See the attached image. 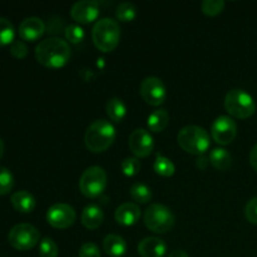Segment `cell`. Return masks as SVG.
<instances>
[{
  "instance_id": "6da1fadb",
  "label": "cell",
  "mask_w": 257,
  "mask_h": 257,
  "mask_svg": "<svg viewBox=\"0 0 257 257\" xmlns=\"http://www.w3.org/2000/svg\"><path fill=\"white\" fill-rule=\"evenodd\" d=\"M35 58L45 68L58 69L64 67L70 58V47L62 38H48L35 48Z\"/></svg>"
},
{
  "instance_id": "7a4b0ae2",
  "label": "cell",
  "mask_w": 257,
  "mask_h": 257,
  "mask_svg": "<svg viewBox=\"0 0 257 257\" xmlns=\"http://www.w3.org/2000/svg\"><path fill=\"white\" fill-rule=\"evenodd\" d=\"M115 140V128L108 120L95 119L90 123L84 135L85 147L93 153H102L113 145Z\"/></svg>"
},
{
  "instance_id": "3957f363",
  "label": "cell",
  "mask_w": 257,
  "mask_h": 257,
  "mask_svg": "<svg viewBox=\"0 0 257 257\" xmlns=\"http://www.w3.org/2000/svg\"><path fill=\"white\" fill-rule=\"evenodd\" d=\"M92 39L95 47L103 53H109L118 47L120 40V27L117 20L103 18L92 29Z\"/></svg>"
},
{
  "instance_id": "277c9868",
  "label": "cell",
  "mask_w": 257,
  "mask_h": 257,
  "mask_svg": "<svg viewBox=\"0 0 257 257\" xmlns=\"http://www.w3.org/2000/svg\"><path fill=\"white\" fill-rule=\"evenodd\" d=\"M178 146L185 152L195 156H203L210 148V135L200 125H186L177 135Z\"/></svg>"
},
{
  "instance_id": "5b68a950",
  "label": "cell",
  "mask_w": 257,
  "mask_h": 257,
  "mask_svg": "<svg viewBox=\"0 0 257 257\" xmlns=\"http://www.w3.org/2000/svg\"><path fill=\"white\" fill-rule=\"evenodd\" d=\"M223 104L228 114L238 119H247L256 112V103L252 95L240 88L228 90Z\"/></svg>"
},
{
  "instance_id": "8992f818",
  "label": "cell",
  "mask_w": 257,
  "mask_h": 257,
  "mask_svg": "<svg viewBox=\"0 0 257 257\" xmlns=\"http://www.w3.org/2000/svg\"><path fill=\"white\" fill-rule=\"evenodd\" d=\"M145 225L156 233H166L172 230L175 216L172 211L161 203H152L145 212Z\"/></svg>"
},
{
  "instance_id": "52a82bcc",
  "label": "cell",
  "mask_w": 257,
  "mask_h": 257,
  "mask_svg": "<svg viewBox=\"0 0 257 257\" xmlns=\"http://www.w3.org/2000/svg\"><path fill=\"white\" fill-rule=\"evenodd\" d=\"M107 187V173L99 166L88 167L79 180L80 192L88 198H97Z\"/></svg>"
},
{
  "instance_id": "ba28073f",
  "label": "cell",
  "mask_w": 257,
  "mask_h": 257,
  "mask_svg": "<svg viewBox=\"0 0 257 257\" xmlns=\"http://www.w3.org/2000/svg\"><path fill=\"white\" fill-rule=\"evenodd\" d=\"M39 240V231L30 223H19V225L14 226L8 235V241H9L10 245L15 250L19 251L32 250L33 247L38 245Z\"/></svg>"
},
{
  "instance_id": "9c48e42d",
  "label": "cell",
  "mask_w": 257,
  "mask_h": 257,
  "mask_svg": "<svg viewBox=\"0 0 257 257\" xmlns=\"http://www.w3.org/2000/svg\"><path fill=\"white\" fill-rule=\"evenodd\" d=\"M141 97L147 104L158 107L163 104L167 98V89L162 80L157 77H147L140 85Z\"/></svg>"
},
{
  "instance_id": "30bf717a",
  "label": "cell",
  "mask_w": 257,
  "mask_h": 257,
  "mask_svg": "<svg viewBox=\"0 0 257 257\" xmlns=\"http://www.w3.org/2000/svg\"><path fill=\"white\" fill-rule=\"evenodd\" d=\"M213 141L221 146H227L235 141L237 136V124L230 115H220L211 127Z\"/></svg>"
},
{
  "instance_id": "8fae6325",
  "label": "cell",
  "mask_w": 257,
  "mask_h": 257,
  "mask_svg": "<svg viewBox=\"0 0 257 257\" xmlns=\"http://www.w3.org/2000/svg\"><path fill=\"white\" fill-rule=\"evenodd\" d=\"M77 213L72 206L67 203H55L50 206L47 212V221L52 227L64 230L75 222Z\"/></svg>"
},
{
  "instance_id": "7c38bea8",
  "label": "cell",
  "mask_w": 257,
  "mask_h": 257,
  "mask_svg": "<svg viewBox=\"0 0 257 257\" xmlns=\"http://www.w3.org/2000/svg\"><path fill=\"white\" fill-rule=\"evenodd\" d=\"M128 146H130L131 152L136 157L146 158L152 153L153 148H155V142L148 131L143 130V128H137L130 135Z\"/></svg>"
},
{
  "instance_id": "4fadbf2b",
  "label": "cell",
  "mask_w": 257,
  "mask_h": 257,
  "mask_svg": "<svg viewBox=\"0 0 257 257\" xmlns=\"http://www.w3.org/2000/svg\"><path fill=\"white\" fill-rule=\"evenodd\" d=\"M70 15L79 24L94 22L99 15V5L93 0H82L75 3L70 9Z\"/></svg>"
},
{
  "instance_id": "5bb4252c",
  "label": "cell",
  "mask_w": 257,
  "mask_h": 257,
  "mask_svg": "<svg viewBox=\"0 0 257 257\" xmlns=\"http://www.w3.org/2000/svg\"><path fill=\"white\" fill-rule=\"evenodd\" d=\"M45 33V24L40 18L30 17L23 20L19 25V35L23 40L34 42Z\"/></svg>"
},
{
  "instance_id": "9a60e30c",
  "label": "cell",
  "mask_w": 257,
  "mask_h": 257,
  "mask_svg": "<svg viewBox=\"0 0 257 257\" xmlns=\"http://www.w3.org/2000/svg\"><path fill=\"white\" fill-rule=\"evenodd\" d=\"M167 252V245L160 237H146L138 243V253L142 257H163Z\"/></svg>"
},
{
  "instance_id": "2e32d148",
  "label": "cell",
  "mask_w": 257,
  "mask_h": 257,
  "mask_svg": "<svg viewBox=\"0 0 257 257\" xmlns=\"http://www.w3.org/2000/svg\"><path fill=\"white\" fill-rule=\"evenodd\" d=\"M141 217L140 206L132 202H125L115 210L114 218L119 225L132 226L137 223Z\"/></svg>"
},
{
  "instance_id": "e0dca14e",
  "label": "cell",
  "mask_w": 257,
  "mask_h": 257,
  "mask_svg": "<svg viewBox=\"0 0 257 257\" xmlns=\"http://www.w3.org/2000/svg\"><path fill=\"white\" fill-rule=\"evenodd\" d=\"M10 201H12L13 207L20 213L33 212L37 206L35 197L28 191H18V192L13 193Z\"/></svg>"
},
{
  "instance_id": "ac0fdd59",
  "label": "cell",
  "mask_w": 257,
  "mask_h": 257,
  "mask_svg": "<svg viewBox=\"0 0 257 257\" xmlns=\"http://www.w3.org/2000/svg\"><path fill=\"white\" fill-rule=\"evenodd\" d=\"M104 220V215L99 206L88 205L82 212V223L88 230H97L100 227Z\"/></svg>"
},
{
  "instance_id": "d6986e66",
  "label": "cell",
  "mask_w": 257,
  "mask_h": 257,
  "mask_svg": "<svg viewBox=\"0 0 257 257\" xmlns=\"http://www.w3.org/2000/svg\"><path fill=\"white\" fill-rule=\"evenodd\" d=\"M103 250L110 257H122L127 252V242L122 236L107 235L103 240Z\"/></svg>"
},
{
  "instance_id": "ffe728a7",
  "label": "cell",
  "mask_w": 257,
  "mask_h": 257,
  "mask_svg": "<svg viewBox=\"0 0 257 257\" xmlns=\"http://www.w3.org/2000/svg\"><path fill=\"white\" fill-rule=\"evenodd\" d=\"M210 163L217 171H227L232 165V156L225 148H215L210 153Z\"/></svg>"
},
{
  "instance_id": "44dd1931",
  "label": "cell",
  "mask_w": 257,
  "mask_h": 257,
  "mask_svg": "<svg viewBox=\"0 0 257 257\" xmlns=\"http://www.w3.org/2000/svg\"><path fill=\"white\" fill-rule=\"evenodd\" d=\"M105 112L110 120L115 123H120L127 114V107L120 98L113 97L105 104Z\"/></svg>"
},
{
  "instance_id": "7402d4cb",
  "label": "cell",
  "mask_w": 257,
  "mask_h": 257,
  "mask_svg": "<svg viewBox=\"0 0 257 257\" xmlns=\"http://www.w3.org/2000/svg\"><path fill=\"white\" fill-rule=\"evenodd\" d=\"M170 123V114L166 109H156L148 115L147 125L152 132H162Z\"/></svg>"
},
{
  "instance_id": "603a6c76",
  "label": "cell",
  "mask_w": 257,
  "mask_h": 257,
  "mask_svg": "<svg viewBox=\"0 0 257 257\" xmlns=\"http://www.w3.org/2000/svg\"><path fill=\"white\" fill-rule=\"evenodd\" d=\"M153 170L157 175L162 176V177H171L175 175L176 172V166L170 158L165 157L161 153L156 155V161L153 163Z\"/></svg>"
},
{
  "instance_id": "cb8c5ba5",
  "label": "cell",
  "mask_w": 257,
  "mask_h": 257,
  "mask_svg": "<svg viewBox=\"0 0 257 257\" xmlns=\"http://www.w3.org/2000/svg\"><path fill=\"white\" fill-rule=\"evenodd\" d=\"M131 197L138 203H148L152 200V191L145 183H133L130 190Z\"/></svg>"
},
{
  "instance_id": "d4e9b609",
  "label": "cell",
  "mask_w": 257,
  "mask_h": 257,
  "mask_svg": "<svg viewBox=\"0 0 257 257\" xmlns=\"http://www.w3.org/2000/svg\"><path fill=\"white\" fill-rule=\"evenodd\" d=\"M15 38L14 25L7 18L0 17V47L12 44Z\"/></svg>"
},
{
  "instance_id": "484cf974",
  "label": "cell",
  "mask_w": 257,
  "mask_h": 257,
  "mask_svg": "<svg viewBox=\"0 0 257 257\" xmlns=\"http://www.w3.org/2000/svg\"><path fill=\"white\" fill-rule=\"evenodd\" d=\"M115 17L119 22H132L137 17V8L133 3H120L117 7V10H115Z\"/></svg>"
},
{
  "instance_id": "4316f807",
  "label": "cell",
  "mask_w": 257,
  "mask_h": 257,
  "mask_svg": "<svg viewBox=\"0 0 257 257\" xmlns=\"http://www.w3.org/2000/svg\"><path fill=\"white\" fill-rule=\"evenodd\" d=\"M14 187V176L7 167L0 166V196L8 195Z\"/></svg>"
},
{
  "instance_id": "83f0119b",
  "label": "cell",
  "mask_w": 257,
  "mask_h": 257,
  "mask_svg": "<svg viewBox=\"0 0 257 257\" xmlns=\"http://www.w3.org/2000/svg\"><path fill=\"white\" fill-rule=\"evenodd\" d=\"M65 39L72 44H79L84 39V29L78 24L68 25L64 32Z\"/></svg>"
},
{
  "instance_id": "f1b7e54d",
  "label": "cell",
  "mask_w": 257,
  "mask_h": 257,
  "mask_svg": "<svg viewBox=\"0 0 257 257\" xmlns=\"http://www.w3.org/2000/svg\"><path fill=\"white\" fill-rule=\"evenodd\" d=\"M225 8V2L223 0H205L201 5V9L208 17H216L220 14Z\"/></svg>"
},
{
  "instance_id": "f546056e",
  "label": "cell",
  "mask_w": 257,
  "mask_h": 257,
  "mask_svg": "<svg viewBox=\"0 0 257 257\" xmlns=\"http://www.w3.org/2000/svg\"><path fill=\"white\" fill-rule=\"evenodd\" d=\"M122 168V172L124 173L127 177H133V176L138 175V172L141 171V162L140 158L137 157H128L120 165Z\"/></svg>"
},
{
  "instance_id": "4dcf8cb0",
  "label": "cell",
  "mask_w": 257,
  "mask_h": 257,
  "mask_svg": "<svg viewBox=\"0 0 257 257\" xmlns=\"http://www.w3.org/2000/svg\"><path fill=\"white\" fill-rule=\"evenodd\" d=\"M40 257H58V246L50 237H44L39 243Z\"/></svg>"
},
{
  "instance_id": "1f68e13d",
  "label": "cell",
  "mask_w": 257,
  "mask_h": 257,
  "mask_svg": "<svg viewBox=\"0 0 257 257\" xmlns=\"http://www.w3.org/2000/svg\"><path fill=\"white\" fill-rule=\"evenodd\" d=\"M65 22L60 17H52L45 25V32L49 34H60L62 32H65Z\"/></svg>"
},
{
  "instance_id": "d6a6232c",
  "label": "cell",
  "mask_w": 257,
  "mask_h": 257,
  "mask_svg": "<svg viewBox=\"0 0 257 257\" xmlns=\"http://www.w3.org/2000/svg\"><path fill=\"white\" fill-rule=\"evenodd\" d=\"M10 54L17 59H24L28 55V47L22 40H15L10 45Z\"/></svg>"
},
{
  "instance_id": "836d02e7",
  "label": "cell",
  "mask_w": 257,
  "mask_h": 257,
  "mask_svg": "<svg viewBox=\"0 0 257 257\" xmlns=\"http://www.w3.org/2000/svg\"><path fill=\"white\" fill-rule=\"evenodd\" d=\"M245 216L248 222L257 225V196L251 198L245 207Z\"/></svg>"
},
{
  "instance_id": "e575fe53",
  "label": "cell",
  "mask_w": 257,
  "mask_h": 257,
  "mask_svg": "<svg viewBox=\"0 0 257 257\" xmlns=\"http://www.w3.org/2000/svg\"><path fill=\"white\" fill-rule=\"evenodd\" d=\"M78 255H79V257H100V251L95 243L85 242L79 248Z\"/></svg>"
},
{
  "instance_id": "d590c367",
  "label": "cell",
  "mask_w": 257,
  "mask_h": 257,
  "mask_svg": "<svg viewBox=\"0 0 257 257\" xmlns=\"http://www.w3.org/2000/svg\"><path fill=\"white\" fill-rule=\"evenodd\" d=\"M210 165V158L206 157L205 155L203 156H200V157L196 160V166H197L200 170H206L207 168V166Z\"/></svg>"
},
{
  "instance_id": "8d00e7d4",
  "label": "cell",
  "mask_w": 257,
  "mask_h": 257,
  "mask_svg": "<svg viewBox=\"0 0 257 257\" xmlns=\"http://www.w3.org/2000/svg\"><path fill=\"white\" fill-rule=\"evenodd\" d=\"M250 165L257 172V145L253 146L250 152Z\"/></svg>"
},
{
  "instance_id": "74e56055",
  "label": "cell",
  "mask_w": 257,
  "mask_h": 257,
  "mask_svg": "<svg viewBox=\"0 0 257 257\" xmlns=\"http://www.w3.org/2000/svg\"><path fill=\"white\" fill-rule=\"evenodd\" d=\"M168 257H190L187 255V252L183 250H175L168 255Z\"/></svg>"
},
{
  "instance_id": "f35d334b",
  "label": "cell",
  "mask_w": 257,
  "mask_h": 257,
  "mask_svg": "<svg viewBox=\"0 0 257 257\" xmlns=\"http://www.w3.org/2000/svg\"><path fill=\"white\" fill-rule=\"evenodd\" d=\"M4 142L2 141V138H0V158L3 157V155H4Z\"/></svg>"
}]
</instances>
